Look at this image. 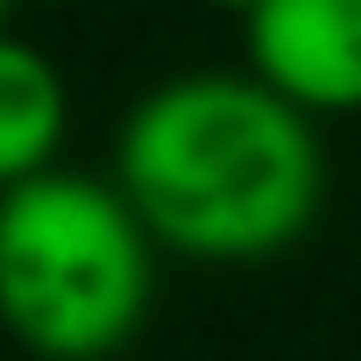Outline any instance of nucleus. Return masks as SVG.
<instances>
[{
  "mask_svg": "<svg viewBox=\"0 0 361 361\" xmlns=\"http://www.w3.org/2000/svg\"><path fill=\"white\" fill-rule=\"evenodd\" d=\"M206 8H227V15H248V8H255V0H206Z\"/></svg>",
  "mask_w": 361,
  "mask_h": 361,
  "instance_id": "nucleus-5",
  "label": "nucleus"
},
{
  "mask_svg": "<svg viewBox=\"0 0 361 361\" xmlns=\"http://www.w3.org/2000/svg\"><path fill=\"white\" fill-rule=\"evenodd\" d=\"M64 128H71V92L57 64L22 36H0V192L57 170Z\"/></svg>",
  "mask_w": 361,
  "mask_h": 361,
  "instance_id": "nucleus-4",
  "label": "nucleus"
},
{
  "mask_svg": "<svg viewBox=\"0 0 361 361\" xmlns=\"http://www.w3.org/2000/svg\"><path fill=\"white\" fill-rule=\"evenodd\" d=\"M8 8H15V0H0V36H8Z\"/></svg>",
  "mask_w": 361,
  "mask_h": 361,
  "instance_id": "nucleus-6",
  "label": "nucleus"
},
{
  "mask_svg": "<svg viewBox=\"0 0 361 361\" xmlns=\"http://www.w3.org/2000/svg\"><path fill=\"white\" fill-rule=\"evenodd\" d=\"M29 8H71V0H29Z\"/></svg>",
  "mask_w": 361,
  "mask_h": 361,
  "instance_id": "nucleus-7",
  "label": "nucleus"
},
{
  "mask_svg": "<svg viewBox=\"0 0 361 361\" xmlns=\"http://www.w3.org/2000/svg\"><path fill=\"white\" fill-rule=\"evenodd\" d=\"M248 71L305 114H361V0H255Z\"/></svg>",
  "mask_w": 361,
  "mask_h": 361,
  "instance_id": "nucleus-3",
  "label": "nucleus"
},
{
  "mask_svg": "<svg viewBox=\"0 0 361 361\" xmlns=\"http://www.w3.org/2000/svg\"><path fill=\"white\" fill-rule=\"evenodd\" d=\"M114 185L185 262H269L326 206V149L312 114L255 71H177L142 92L114 142Z\"/></svg>",
  "mask_w": 361,
  "mask_h": 361,
  "instance_id": "nucleus-1",
  "label": "nucleus"
},
{
  "mask_svg": "<svg viewBox=\"0 0 361 361\" xmlns=\"http://www.w3.org/2000/svg\"><path fill=\"white\" fill-rule=\"evenodd\" d=\"M156 290V234L121 185L43 170L0 192V326L36 361H106Z\"/></svg>",
  "mask_w": 361,
  "mask_h": 361,
  "instance_id": "nucleus-2",
  "label": "nucleus"
}]
</instances>
